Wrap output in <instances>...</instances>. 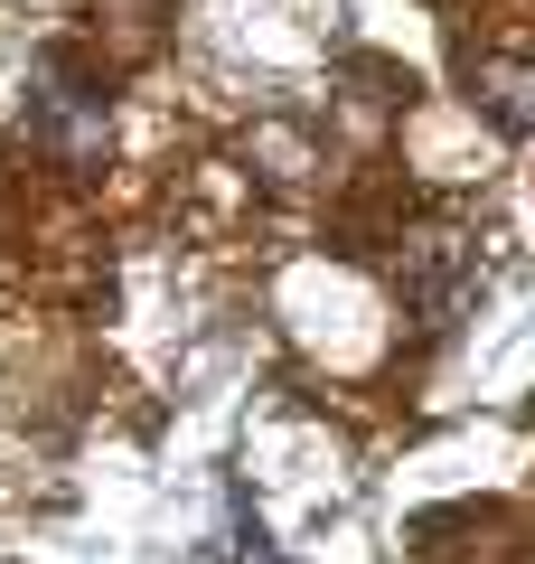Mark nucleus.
Wrapping results in <instances>:
<instances>
[{
	"label": "nucleus",
	"instance_id": "nucleus-1",
	"mask_svg": "<svg viewBox=\"0 0 535 564\" xmlns=\"http://www.w3.org/2000/svg\"><path fill=\"white\" fill-rule=\"evenodd\" d=\"M29 141H39L57 170H103V151H113L103 76H85L76 57H39L29 66Z\"/></svg>",
	"mask_w": 535,
	"mask_h": 564
},
{
	"label": "nucleus",
	"instance_id": "nucleus-2",
	"mask_svg": "<svg viewBox=\"0 0 535 564\" xmlns=\"http://www.w3.org/2000/svg\"><path fill=\"white\" fill-rule=\"evenodd\" d=\"M470 85H479V113L498 132H535V66L526 57H479Z\"/></svg>",
	"mask_w": 535,
	"mask_h": 564
}]
</instances>
